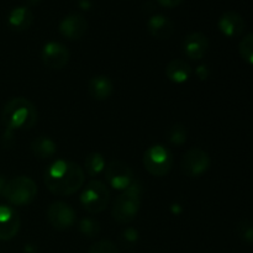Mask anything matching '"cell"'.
Returning <instances> with one entry per match:
<instances>
[{
    "instance_id": "1",
    "label": "cell",
    "mask_w": 253,
    "mask_h": 253,
    "mask_svg": "<svg viewBox=\"0 0 253 253\" xmlns=\"http://www.w3.org/2000/svg\"><path fill=\"white\" fill-rule=\"evenodd\" d=\"M84 179L81 166L63 160L52 163L44 173V183L49 192L61 197L78 192L83 187Z\"/></svg>"
},
{
    "instance_id": "2",
    "label": "cell",
    "mask_w": 253,
    "mask_h": 253,
    "mask_svg": "<svg viewBox=\"0 0 253 253\" xmlns=\"http://www.w3.org/2000/svg\"><path fill=\"white\" fill-rule=\"evenodd\" d=\"M39 119L36 108L25 98L11 99L1 113V120L9 130H30Z\"/></svg>"
},
{
    "instance_id": "3",
    "label": "cell",
    "mask_w": 253,
    "mask_h": 253,
    "mask_svg": "<svg viewBox=\"0 0 253 253\" xmlns=\"http://www.w3.org/2000/svg\"><path fill=\"white\" fill-rule=\"evenodd\" d=\"M142 185L138 180H133L130 187L123 190L116 198L113 207V216L119 224H130L141 208Z\"/></svg>"
},
{
    "instance_id": "4",
    "label": "cell",
    "mask_w": 253,
    "mask_h": 253,
    "mask_svg": "<svg viewBox=\"0 0 253 253\" xmlns=\"http://www.w3.org/2000/svg\"><path fill=\"white\" fill-rule=\"evenodd\" d=\"M36 184L29 177H16L9 180L2 193L5 199L16 207H22L32 203L36 198Z\"/></svg>"
},
{
    "instance_id": "5",
    "label": "cell",
    "mask_w": 253,
    "mask_h": 253,
    "mask_svg": "<svg viewBox=\"0 0 253 253\" xmlns=\"http://www.w3.org/2000/svg\"><path fill=\"white\" fill-rule=\"evenodd\" d=\"M110 193L100 180H90L81 195V204L90 214H99L108 207Z\"/></svg>"
},
{
    "instance_id": "6",
    "label": "cell",
    "mask_w": 253,
    "mask_h": 253,
    "mask_svg": "<svg viewBox=\"0 0 253 253\" xmlns=\"http://www.w3.org/2000/svg\"><path fill=\"white\" fill-rule=\"evenodd\" d=\"M143 165L150 174L155 177H163L172 169L173 155L165 146L155 145L145 152Z\"/></svg>"
},
{
    "instance_id": "7",
    "label": "cell",
    "mask_w": 253,
    "mask_h": 253,
    "mask_svg": "<svg viewBox=\"0 0 253 253\" xmlns=\"http://www.w3.org/2000/svg\"><path fill=\"white\" fill-rule=\"evenodd\" d=\"M180 167L183 173L188 177H200L209 169L210 157L202 148H192L184 155Z\"/></svg>"
},
{
    "instance_id": "8",
    "label": "cell",
    "mask_w": 253,
    "mask_h": 253,
    "mask_svg": "<svg viewBox=\"0 0 253 253\" xmlns=\"http://www.w3.org/2000/svg\"><path fill=\"white\" fill-rule=\"evenodd\" d=\"M105 178L109 185L118 190H125L135 180L130 166L119 160L111 161L109 163L105 169Z\"/></svg>"
},
{
    "instance_id": "9",
    "label": "cell",
    "mask_w": 253,
    "mask_h": 253,
    "mask_svg": "<svg viewBox=\"0 0 253 253\" xmlns=\"http://www.w3.org/2000/svg\"><path fill=\"white\" fill-rule=\"evenodd\" d=\"M47 220L57 230L69 229L76 222V212L73 208L63 202H56L47 210Z\"/></svg>"
},
{
    "instance_id": "10",
    "label": "cell",
    "mask_w": 253,
    "mask_h": 253,
    "mask_svg": "<svg viewBox=\"0 0 253 253\" xmlns=\"http://www.w3.org/2000/svg\"><path fill=\"white\" fill-rule=\"evenodd\" d=\"M41 58L44 66L51 69H62L69 61V51L59 42H48L43 46Z\"/></svg>"
},
{
    "instance_id": "11",
    "label": "cell",
    "mask_w": 253,
    "mask_h": 253,
    "mask_svg": "<svg viewBox=\"0 0 253 253\" xmlns=\"http://www.w3.org/2000/svg\"><path fill=\"white\" fill-rule=\"evenodd\" d=\"M20 230V216L16 210L7 205H0V241L14 239Z\"/></svg>"
},
{
    "instance_id": "12",
    "label": "cell",
    "mask_w": 253,
    "mask_h": 253,
    "mask_svg": "<svg viewBox=\"0 0 253 253\" xmlns=\"http://www.w3.org/2000/svg\"><path fill=\"white\" fill-rule=\"evenodd\" d=\"M88 30V21L81 14H69L59 22V32L69 40H78Z\"/></svg>"
},
{
    "instance_id": "13",
    "label": "cell",
    "mask_w": 253,
    "mask_h": 253,
    "mask_svg": "<svg viewBox=\"0 0 253 253\" xmlns=\"http://www.w3.org/2000/svg\"><path fill=\"white\" fill-rule=\"evenodd\" d=\"M209 48L208 37L202 32H192L183 42V51L190 59H202Z\"/></svg>"
},
{
    "instance_id": "14",
    "label": "cell",
    "mask_w": 253,
    "mask_h": 253,
    "mask_svg": "<svg viewBox=\"0 0 253 253\" xmlns=\"http://www.w3.org/2000/svg\"><path fill=\"white\" fill-rule=\"evenodd\" d=\"M219 29L227 37L240 36L245 30V20L237 12L227 11L220 17Z\"/></svg>"
},
{
    "instance_id": "15",
    "label": "cell",
    "mask_w": 253,
    "mask_h": 253,
    "mask_svg": "<svg viewBox=\"0 0 253 253\" xmlns=\"http://www.w3.org/2000/svg\"><path fill=\"white\" fill-rule=\"evenodd\" d=\"M147 29L153 37L158 40H167L174 32V24L163 15H155L147 22Z\"/></svg>"
},
{
    "instance_id": "16",
    "label": "cell",
    "mask_w": 253,
    "mask_h": 253,
    "mask_svg": "<svg viewBox=\"0 0 253 253\" xmlns=\"http://www.w3.org/2000/svg\"><path fill=\"white\" fill-rule=\"evenodd\" d=\"M113 90V82L106 76H95L89 82L88 91L95 100H106L111 96Z\"/></svg>"
},
{
    "instance_id": "17",
    "label": "cell",
    "mask_w": 253,
    "mask_h": 253,
    "mask_svg": "<svg viewBox=\"0 0 253 253\" xmlns=\"http://www.w3.org/2000/svg\"><path fill=\"white\" fill-rule=\"evenodd\" d=\"M190 74H192V68L183 59H173L166 67V76L173 83H184L190 78Z\"/></svg>"
},
{
    "instance_id": "18",
    "label": "cell",
    "mask_w": 253,
    "mask_h": 253,
    "mask_svg": "<svg viewBox=\"0 0 253 253\" xmlns=\"http://www.w3.org/2000/svg\"><path fill=\"white\" fill-rule=\"evenodd\" d=\"M32 21H34V15H32L31 10L26 6H19L11 10L7 17V22L10 26L17 31H24L31 26Z\"/></svg>"
},
{
    "instance_id": "19",
    "label": "cell",
    "mask_w": 253,
    "mask_h": 253,
    "mask_svg": "<svg viewBox=\"0 0 253 253\" xmlns=\"http://www.w3.org/2000/svg\"><path fill=\"white\" fill-rule=\"evenodd\" d=\"M31 151L36 157L41 158V160H46V158L52 157L56 153L57 146L53 141L46 136H40V137L35 138L31 142Z\"/></svg>"
},
{
    "instance_id": "20",
    "label": "cell",
    "mask_w": 253,
    "mask_h": 253,
    "mask_svg": "<svg viewBox=\"0 0 253 253\" xmlns=\"http://www.w3.org/2000/svg\"><path fill=\"white\" fill-rule=\"evenodd\" d=\"M85 170L90 177H96L100 174L105 168V160L98 152H93L86 156L85 158Z\"/></svg>"
},
{
    "instance_id": "21",
    "label": "cell",
    "mask_w": 253,
    "mask_h": 253,
    "mask_svg": "<svg viewBox=\"0 0 253 253\" xmlns=\"http://www.w3.org/2000/svg\"><path fill=\"white\" fill-rule=\"evenodd\" d=\"M166 136H167V140L169 141V143L180 146L187 141V127L183 124H175V125L170 126L168 128L167 132H166Z\"/></svg>"
},
{
    "instance_id": "22",
    "label": "cell",
    "mask_w": 253,
    "mask_h": 253,
    "mask_svg": "<svg viewBox=\"0 0 253 253\" xmlns=\"http://www.w3.org/2000/svg\"><path fill=\"white\" fill-rule=\"evenodd\" d=\"M239 51L245 61L253 64V34H249L241 40Z\"/></svg>"
},
{
    "instance_id": "23",
    "label": "cell",
    "mask_w": 253,
    "mask_h": 253,
    "mask_svg": "<svg viewBox=\"0 0 253 253\" xmlns=\"http://www.w3.org/2000/svg\"><path fill=\"white\" fill-rule=\"evenodd\" d=\"M236 232L242 241L247 244H253V222L250 220H241L237 224Z\"/></svg>"
},
{
    "instance_id": "24",
    "label": "cell",
    "mask_w": 253,
    "mask_h": 253,
    "mask_svg": "<svg viewBox=\"0 0 253 253\" xmlns=\"http://www.w3.org/2000/svg\"><path fill=\"white\" fill-rule=\"evenodd\" d=\"M79 230H81L82 234L91 239V237L98 236L99 232H100V226H99V222L95 221V220L83 219L79 222Z\"/></svg>"
},
{
    "instance_id": "25",
    "label": "cell",
    "mask_w": 253,
    "mask_h": 253,
    "mask_svg": "<svg viewBox=\"0 0 253 253\" xmlns=\"http://www.w3.org/2000/svg\"><path fill=\"white\" fill-rule=\"evenodd\" d=\"M88 253H119L115 245L109 240H101L95 242L93 246L89 249Z\"/></svg>"
},
{
    "instance_id": "26",
    "label": "cell",
    "mask_w": 253,
    "mask_h": 253,
    "mask_svg": "<svg viewBox=\"0 0 253 253\" xmlns=\"http://www.w3.org/2000/svg\"><path fill=\"white\" fill-rule=\"evenodd\" d=\"M121 239H123L124 244L127 245H133L137 242L138 240V232L135 229H126L125 231L121 235Z\"/></svg>"
},
{
    "instance_id": "27",
    "label": "cell",
    "mask_w": 253,
    "mask_h": 253,
    "mask_svg": "<svg viewBox=\"0 0 253 253\" xmlns=\"http://www.w3.org/2000/svg\"><path fill=\"white\" fill-rule=\"evenodd\" d=\"M182 1L183 0H157L158 4L165 7H175L182 4Z\"/></svg>"
},
{
    "instance_id": "28",
    "label": "cell",
    "mask_w": 253,
    "mask_h": 253,
    "mask_svg": "<svg viewBox=\"0 0 253 253\" xmlns=\"http://www.w3.org/2000/svg\"><path fill=\"white\" fill-rule=\"evenodd\" d=\"M197 76L200 79H207L209 76V71H208L207 66H199L197 68Z\"/></svg>"
},
{
    "instance_id": "29",
    "label": "cell",
    "mask_w": 253,
    "mask_h": 253,
    "mask_svg": "<svg viewBox=\"0 0 253 253\" xmlns=\"http://www.w3.org/2000/svg\"><path fill=\"white\" fill-rule=\"evenodd\" d=\"M77 1L82 10H89L93 7V0H77Z\"/></svg>"
},
{
    "instance_id": "30",
    "label": "cell",
    "mask_w": 253,
    "mask_h": 253,
    "mask_svg": "<svg viewBox=\"0 0 253 253\" xmlns=\"http://www.w3.org/2000/svg\"><path fill=\"white\" fill-rule=\"evenodd\" d=\"M6 179H5L4 175L0 174V195H2V193H4V189L5 187H6Z\"/></svg>"
},
{
    "instance_id": "31",
    "label": "cell",
    "mask_w": 253,
    "mask_h": 253,
    "mask_svg": "<svg viewBox=\"0 0 253 253\" xmlns=\"http://www.w3.org/2000/svg\"><path fill=\"white\" fill-rule=\"evenodd\" d=\"M30 5H39L41 2V0H27Z\"/></svg>"
}]
</instances>
